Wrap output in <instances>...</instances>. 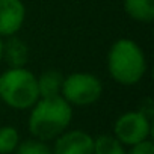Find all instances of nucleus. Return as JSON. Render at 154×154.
I'll list each match as a JSON object with an SVG mask.
<instances>
[{
    "mask_svg": "<svg viewBox=\"0 0 154 154\" xmlns=\"http://www.w3.org/2000/svg\"><path fill=\"white\" fill-rule=\"evenodd\" d=\"M72 119V106L60 95L39 98L32 107L27 119L29 133L39 140H54L68 130Z\"/></svg>",
    "mask_w": 154,
    "mask_h": 154,
    "instance_id": "obj_1",
    "label": "nucleus"
},
{
    "mask_svg": "<svg viewBox=\"0 0 154 154\" xmlns=\"http://www.w3.org/2000/svg\"><path fill=\"white\" fill-rule=\"evenodd\" d=\"M107 71L119 85L133 86L146 72V59L137 42L121 38L115 41L107 53Z\"/></svg>",
    "mask_w": 154,
    "mask_h": 154,
    "instance_id": "obj_2",
    "label": "nucleus"
},
{
    "mask_svg": "<svg viewBox=\"0 0 154 154\" xmlns=\"http://www.w3.org/2000/svg\"><path fill=\"white\" fill-rule=\"evenodd\" d=\"M0 100L14 110L30 109L38 100L36 75L27 68H9L0 74Z\"/></svg>",
    "mask_w": 154,
    "mask_h": 154,
    "instance_id": "obj_3",
    "label": "nucleus"
},
{
    "mask_svg": "<svg viewBox=\"0 0 154 154\" xmlns=\"http://www.w3.org/2000/svg\"><path fill=\"white\" fill-rule=\"evenodd\" d=\"M103 95V83L91 72H72L63 77L60 97L71 106H91Z\"/></svg>",
    "mask_w": 154,
    "mask_h": 154,
    "instance_id": "obj_4",
    "label": "nucleus"
},
{
    "mask_svg": "<svg viewBox=\"0 0 154 154\" xmlns=\"http://www.w3.org/2000/svg\"><path fill=\"white\" fill-rule=\"evenodd\" d=\"M122 145H134L151 136V119L140 110L125 112L113 124L112 133Z\"/></svg>",
    "mask_w": 154,
    "mask_h": 154,
    "instance_id": "obj_5",
    "label": "nucleus"
},
{
    "mask_svg": "<svg viewBox=\"0 0 154 154\" xmlns=\"http://www.w3.org/2000/svg\"><path fill=\"white\" fill-rule=\"evenodd\" d=\"M53 154H92L94 137L85 130H65L54 139Z\"/></svg>",
    "mask_w": 154,
    "mask_h": 154,
    "instance_id": "obj_6",
    "label": "nucleus"
},
{
    "mask_svg": "<svg viewBox=\"0 0 154 154\" xmlns=\"http://www.w3.org/2000/svg\"><path fill=\"white\" fill-rule=\"evenodd\" d=\"M26 20V6L21 0H0V38L14 36Z\"/></svg>",
    "mask_w": 154,
    "mask_h": 154,
    "instance_id": "obj_7",
    "label": "nucleus"
},
{
    "mask_svg": "<svg viewBox=\"0 0 154 154\" xmlns=\"http://www.w3.org/2000/svg\"><path fill=\"white\" fill-rule=\"evenodd\" d=\"M29 60V47L18 36H8L3 41V62L9 68H23Z\"/></svg>",
    "mask_w": 154,
    "mask_h": 154,
    "instance_id": "obj_8",
    "label": "nucleus"
},
{
    "mask_svg": "<svg viewBox=\"0 0 154 154\" xmlns=\"http://www.w3.org/2000/svg\"><path fill=\"white\" fill-rule=\"evenodd\" d=\"M36 82H38L39 98L57 97V95H60L63 75L57 69H47L39 77H36Z\"/></svg>",
    "mask_w": 154,
    "mask_h": 154,
    "instance_id": "obj_9",
    "label": "nucleus"
},
{
    "mask_svg": "<svg viewBox=\"0 0 154 154\" xmlns=\"http://www.w3.org/2000/svg\"><path fill=\"white\" fill-rule=\"evenodd\" d=\"M125 14L139 23H151L154 20V0H124Z\"/></svg>",
    "mask_w": 154,
    "mask_h": 154,
    "instance_id": "obj_10",
    "label": "nucleus"
},
{
    "mask_svg": "<svg viewBox=\"0 0 154 154\" xmlns=\"http://www.w3.org/2000/svg\"><path fill=\"white\" fill-rule=\"evenodd\" d=\"M127 149L113 134H100L94 137L92 154H125Z\"/></svg>",
    "mask_w": 154,
    "mask_h": 154,
    "instance_id": "obj_11",
    "label": "nucleus"
},
{
    "mask_svg": "<svg viewBox=\"0 0 154 154\" xmlns=\"http://www.w3.org/2000/svg\"><path fill=\"white\" fill-rule=\"evenodd\" d=\"M20 133L12 125L0 127V154H12L20 143Z\"/></svg>",
    "mask_w": 154,
    "mask_h": 154,
    "instance_id": "obj_12",
    "label": "nucleus"
},
{
    "mask_svg": "<svg viewBox=\"0 0 154 154\" xmlns=\"http://www.w3.org/2000/svg\"><path fill=\"white\" fill-rule=\"evenodd\" d=\"M14 154H53V152H51V146L47 142L32 137V139L20 140Z\"/></svg>",
    "mask_w": 154,
    "mask_h": 154,
    "instance_id": "obj_13",
    "label": "nucleus"
},
{
    "mask_svg": "<svg viewBox=\"0 0 154 154\" xmlns=\"http://www.w3.org/2000/svg\"><path fill=\"white\" fill-rule=\"evenodd\" d=\"M125 154H154V143L151 139H145L142 142L131 145Z\"/></svg>",
    "mask_w": 154,
    "mask_h": 154,
    "instance_id": "obj_14",
    "label": "nucleus"
},
{
    "mask_svg": "<svg viewBox=\"0 0 154 154\" xmlns=\"http://www.w3.org/2000/svg\"><path fill=\"white\" fill-rule=\"evenodd\" d=\"M3 62V39L0 38V63Z\"/></svg>",
    "mask_w": 154,
    "mask_h": 154,
    "instance_id": "obj_15",
    "label": "nucleus"
}]
</instances>
